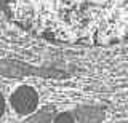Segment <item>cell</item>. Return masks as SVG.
<instances>
[{"label":"cell","mask_w":128,"mask_h":123,"mask_svg":"<svg viewBox=\"0 0 128 123\" xmlns=\"http://www.w3.org/2000/svg\"><path fill=\"white\" fill-rule=\"evenodd\" d=\"M75 118L80 123H99L104 118V112L99 107H80L75 110Z\"/></svg>","instance_id":"3957f363"},{"label":"cell","mask_w":128,"mask_h":123,"mask_svg":"<svg viewBox=\"0 0 128 123\" xmlns=\"http://www.w3.org/2000/svg\"><path fill=\"white\" fill-rule=\"evenodd\" d=\"M13 16L56 37L123 32L128 0H6Z\"/></svg>","instance_id":"6da1fadb"},{"label":"cell","mask_w":128,"mask_h":123,"mask_svg":"<svg viewBox=\"0 0 128 123\" xmlns=\"http://www.w3.org/2000/svg\"><path fill=\"white\" fill-rule=\"evenodd\" d=\"M38 104V94L37 91L30 86H19L18 90L13 93L11 96V107L21 115L32 114L37 109Z\"/></svg>","instance_id":"7a4b0ae2"},{"label":"cell","mask_w":128,"mask_h":123,"mask_svg":"<svg viewBox=\"0 0 128 123\" xmlns=\"http://www.w3.org/2000/svg\"><path fill=\"white\" fill-rule=\"evenodd\" d=\"M3 110H5V99H3L2 93H0V117L3 115Z\"/></svg>","instance_id":"8992f818"},{"label":"cell","mask_w":128,"mask_h":123,"mask_svg":"<svg viewBox=\"0 0 128 123\" xmlns=\"http://www.w3.org/2000/svg\"><path fill=\"white\" fill-rule=\"evenodd\" d=\"M53 123H74V118H72L70 114H59Z\"/></svg>","instance_id":"5b68a950"},{"label":"cell","mask_w":128,"mask_h":123,"mask_svg":"<svg viewBox=\"0 0 128 123\" xmlns=\"http://www.w3.org/2000/svg\"><path fill=\"white\" fill-rule=\"evenodd\" d=\"M50 122H51V114L48 112V110H43V112L34 115V117H32L30 120H27L26 123H50Z\"/></svg>","instance_id":"277c9868"}]
</instances>
